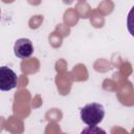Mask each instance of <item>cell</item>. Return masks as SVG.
<instances>
[{"label": "cell", "mask_w": 134, "mask_h": 134, "mask_svg": "<svg viewBox=\"0 0 134 134\" xmlns=\"http://www.w3.org/2000/svg\"><path fill=\"white\" fill-rule=\"evenodd\" d=\"M14 53L19 59H28L34 53L32 42L27 38H20L15 42Z\"/></svg>", "instance_id": "cell-3"}, {"label": "cell", "mask_w": 134, "mask_h": 134, "mask_svg": "<svg viewBox=\"0 0 134 134\" xmlns=\"http://www.w3.org/2000/svg\"><path fill=\"white\" fill-rule=\"evenodd\" d=\"M18 84V75L7 66L0 67V90L9 91Z\"/></svg>", "instance_id": "cell-2"}, {"label": "cell", "mask_w": 134, "mask_h": 134, "mask_svg": "<svg viewBox=\"0 0 134 134\" xmlns=\"http://www.w3.org/2000/svg\"><path fill=\"white\" fill-rule=\"evenodd\" d=\"M80 134H107L106 131L97 126H88L87 128L83 129Z\"/></svg>", "instance_id": "cell-5"}, {"label": "cell", "mask_w": 134, "mask_h": 134, "mask_svg": "<svg viewBox=\"0 0 134 134\" xmlns=\"http://www.w3.org/2000/svg\"><path fill=\"white\" fill-rule=\"evenodd\" d=\"M127 28L132 37H134V5L130 9L127 17Z\"/></svg>", "instance_id": "cell-4"}, {"label": "cell", "mask_w": 134, "mask_h": 134, "mask_svg": "<svg viewBox=\"0 0 134 134\" xmlns=\"http://www.w3.org/2000/svg\"><path fill=\"white\" fill-rule=\"evenodd\" d=\"M80 116L87 126H97L105 117V108L98 103L87 104L81 109Z\"/></svg>", "instance_id": "cell-1"}]
</instances>
